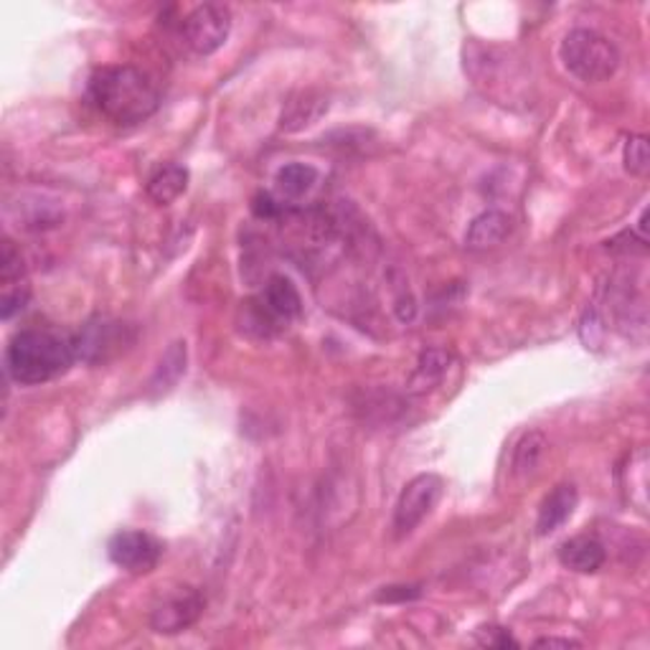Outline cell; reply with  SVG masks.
Returning a JSON list of instances; mask_svg holds the SVG:
<instances>
[{"instance_id":"6da1fadb","label":"cell","mask_w":650,"mask_h":650,"mask_svg":"<svg viewBox=\"0 0 650 650\" xmlns=\"http://www.w3.org/2000/svg\"><path fill=\"white\" fill-rule=\"evenodd\" d=\"M87 89L95 108L115 125H138L153 115L161 102L153 77L130 64L95 70Z\"/></svg>"},{"instance_id":"7a4b0ae2","label":"cell","mask_w":650,"mask_h":650,"mask_svg":"<svg viewBox=\"0 0 650 650\" xmlns=\"http://www.w3.org/2000/svg\"><path fill=\"white\" fill-rule=\"evenodd\" d=\"M77 361L72 338L51 330H21L5 349V368L11 379L24 387L47 384L66 374Z\"/></svg>"},{"instance_id":"3957f363","label":"cell","mask_w":650,"mask_h":650,"mask_svg":"<svg viewBox=\"0 0 650 650\" xmlns=\"http://www.w3.org/2000/svg\"><path fill=\"white\" fill-rule=\"evenodd\" d=\"M564 70L587 85L610 79L620 66V51L608 36L589 32V28H577L564 36L559 47Z\"/></svg>"},{"instance_id":"277c9868","label":"cell","mask_w":650,"mask_h":650,"mask_svg":"<svg viewBox=\"0 0 650 650\" xmlns=\"http://www.w3.org/2000/svg\"><path fill=\"white\" fill-rule=\"evenodd\" d=\"M232 11L222 3H203L180 21V39L193 54L211 57L229 39Z\"/></svg>"},{"instance_id":"5b68a950","label":"cell","mask_w":650,"mask_h":650,"mask_svg":"<svg viewBox=\"0 0 650 650\" xmlns=\"http://www.w3.org/2000/svg\"><path fill=\"white\" fill-rule=\"evenodd\" d=\"M445 490V483L440 475L422 473L417 478L407 483L402 496H399L395 509V528L399 536L412 534L429 513L435 511V505L440 503Z\"/></svg>"},{"instance_id":"8992f818","label":"cell","mask_w":650,"mask_h":650,"mask_svg":"<svg viewBox=\"0 0 650 650\" xmlns=\"http://www.w3.org/2000/svg\"><path fill=\"white\" fill-rule=\"evenodd\" d=\"M108 554L112 564L130 574L153 572L163 557V547L146 532H120L110 539Z\"/></svg>"},{"instance_id":"52a82bcc","label":"cell","mask_w":650,"mask_h":650,"mask_svg":"<svg viewBox=\"0 0 650 650\" xmlns=\"http://www.w3.org/2000/svg\"><path fill=\"white\" fill-rule=\"evenodd\" d=\"M203 597L199 589L193 587H178L176 592H171L163 602L155 604L153 615H150V625L155 633L176 635L186 627H191L203 612Z\"/></svg>"},{"instance_id":"ba28073f","label":"cell","mask_w":650,"mask_h":650,"mask_svg":"<svg viewBox=\"0 0 650 650\" xmlns=\"http://www.w3.org/2000/svg\"><path fill=\"white\" fill-rule=\"evenodd\" d=\"M0 283H3V302H0V315L3 321H11L18 310H24L28 300V285L24 260L16 252V247L9 239L3 241V254H0Z\"/></svg>"},{"instance_id":"9c48e42d","label":"cell","mask_w":650,"mask_h":650,"mask_svg":"<svg viewBox=\"0 0 650 650\" xmlns=\"http://www.w3.org/2000/svg\"><path fill=\"white\" fill-rule=\"evenodd\" d=\"M325 112H328V97L315 89H302V92L292 95L285 102L283 115H279V127L285 133H300L305 127L315 125Z\"/></svg>"},{"instance_id":"30bf717a","label":"cell","mask_w":650,"mask_h":650,"mask_svg":"<svg viewBox=\"0 0 650 650\" xmlns=\"http://www.w3.org/2000/svg\"><path fill=\"white\" fill-rule=\"evenodd\" d=\"M123 336L125 328L120 323H92L77 338H72L74 353H77V359L89 361V364L104 361L110 349H120Z\"/></svg>"},{"instance_id":"8fae6325","label":"cell","mask_w":650,"mask_h":650,"mask_svg":"<svg viewBox=\"0 0 650 650\" xmlns=\"http://www.w3.org/2000/svg\"><path fill=\"white\" fill-rule=\"evenodd\" d=\"M559 562L577 574H595L608 562V549L595 536H572L570 541H564L559 547Z\"/></svg>"},{"instance_id":"7c38bea8","label":"cell","mask_w":650,"mask_h":650,"mask_svg":"<svg viewBox=\"0 0 650 650\" xmlns=\"http://www.w3.org/2000/svg\"><path fill=\"white\" fill-rule=\"evenodd\" d=\"M577 503H579V493L572 483H562V486H557L539 505V518H536V528H539V534L549 536V534H554L557 528H562L566 521L572 518Z\"/></svg>"},{"instance_id":"4fadbf2b","label":"cell","mask_w":650,"mask_h":650,"mask_svg":"<svg viewBox=\"0 0 650 650\" xmlns=\"http://www.w3.org/2000/svg\"><path fill=\"white\" fill-rule=\"evenodd\" d=\"M262 308L267 310L270 317L275 321H292L302 313V300L298 287L292 285L290 277L285 275H272L264 285L262 292Z\"/></svg>"},{"instance_id":"5bb4252c","label":"cell","mask_w":650,"mask_h":650,"mask_svg":"<svg viewBox=\"0 0 650 650\" xmlns=\"http://www.w3.org/2000/svg\"><path fill=\"white\" fill-rule=\"evenodd\" d=\"M511 234V218L503 211H483L473 218L465 234V245L471 249H493Z\"/></svg>"},{"instance_id":"9a60e30c","label":"cell","mask_w":650,"mask_h":650,"mask_svg":"<svg viewBox=\"0 0 650 650\" xmlns=\"http://www.w3.org/2000/svg\"><path fill=\"white\" fill-rule=\"evenodd\" d=\"M186 188H188V171L184 165H176V163H168L163 165V168H158L148 180V196L158 203V207H168V203L178 199V196L186 193Z\"/></svg>"},{"instance_id":"2e32d148","label":"cell","mask_w":650,"mask_h":650,"mask_svg":"<svg viewBox=\"0 0 650 650\" xmlns=\"http://www.w3.org/2000/svg\"><path fill=\"white\" fill-rule=\"evenodd\" d=\"M275 184H277V191L283 193L285 199L298 201L315 188L317 171L313 165H305V163H287L277 171Z\"/></svg>"},{"instance_id":"e0dca14e","label":"cell","mask_w":650,"mask_h":650,"mask_svg":"<svg viewBox=\"0 0 650 650\" xmlns=\"http://www.w3.org/2000/svg\"><path fill=\"white\" fill-rule=\"evenodd\" d=\"M448 364H450V357L445 351L422 353L417 372H414V376H412V389L414 391L433 389L435 384L442 379V374L448 372Z\"/></svg>"},{"instance_id":"ac0fdd59","label":"cell","mask_w":650,"mask_h":650,"mask_svg":"<svg viewBox=\"0 0 650 650\" xmlns=\"http://www.w3.org/2000/svg\"><path fill=\"white\" fill-rule=\"evenodd\" d=\"M543 448H547V440H543L541 433H528L521 437L516 455H513V467H516V473L526 475L528 471H534L543 455Z\"/></svg>"},{"instance_id":"d6986e66","label":"cell","mask_w":650,"mask_h":650,"mask_svg":"<svg viewBox=\"0 0 650 650\" xmlns=\"http://www.w3.org/2000/svg\"><path fill=\"white\" fill-rule=\"evenodd\" d=\"M625 171L633 176H648L650 171V148L646 135H630L625 142Z\"/></svg>"},{"instance_id":"ffe728a7","label":"cell","mask_w":650,"mask_h":650,"mask_svg":"<svg viewBox=\"0 0 650 650\" xmlns=\"http://www.w3.org/2000/svg\"><path fill=\"white\" fill-rule=\"evenodd\" d=\"M252 209H254V214L260 216V218H272V216L279 214L277 201L272 199L270 193H260V196H257L254 203H252Z\"/></svg>"},{"instance_id":"44dd1931","label":"cell","mask_w":650,"mask_h":650,"mask_svg":"<svg viewBox=\"0 0 650 650\" xmlns=\"http://www.w3.org/2000/svg\"><path fill=\"white\" fill-rule=\"evenodd\" d=\"M420 589L417 587H389L387 592L379 595L382 602H395L397 597L399 600H412V597H417Z\"/></svg>"},{"instance_id":"7402d4cb","label":"cell","mask_w":650,"mask_h":650,"mask_svg":"<svg viewBox=\"0 0 650 650\" xmlns=\"http://www.w3.org/2000/svg\"><path fill=\"white\" fill-rule=\"evenodd\" d=\"M534 646H539V648H579L582 642L570 640V638H539Z\"/></svg>"}]
</instances>
